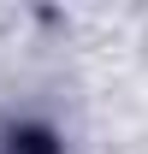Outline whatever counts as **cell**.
I'll use <instances>...</instances> for the list:
<instances>
[{"label":"cell","mask_w":148,"mask_h":154,"mask_svg":"<svg viewBox=\"0 0 148 154\" xmlns=\"http://www.w3.org/2000/svg\"><path fill=\"white\" fill-rule=\"evenodd\" d=\"M0 154H54V142L42 131H12V136H0Z\"/></svg>","instance_id":"obj_1"}]
</instances>
